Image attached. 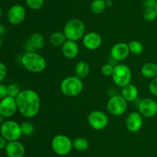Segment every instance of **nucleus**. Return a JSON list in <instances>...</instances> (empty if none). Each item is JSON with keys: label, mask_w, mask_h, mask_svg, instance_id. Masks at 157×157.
<instances>
[{"label": "nucleus", "mask_w": 157, "mask_h": 157, "mask_svg": "<svg viewBox=\"0 0 157 157\" xmlns=\"http://www.w3.org/2000/svg\"><path fill=\"white\" fill-rule=\"evenodd\" d=\"M157 0H144L143 5L144 8H155L156 6Z\"/></svg>", "instance_id": "nucleus-33"}, {"label": "nucleus", "mask_w": 157, "mask_h": 157, "mask_svg": "<svg viewBox=\"0 0 157 157\" xmlns=\"http://www.w3.org/2000/svg\"><path fill=\"white\" fill-rule=\"evenodd\" d=\"M128 43L127 42H117L113 45L110 51V57L113 60L116 62H121L126 59L130 55Z\"/></svg>", "instance_id": "nucleus-14"}, {"label": "nucleus", "mask_w": 157, "mask_h": 157, "mask_svg": "<svg viewBox=\"0 0 157 157\" xmlns=\"http://www.w3.org/2000/svg\"><path fill=\"white\" fill-rule=\"evenodd\" d=\"M2 36H0V49L2 47Z\"/></svg>", "instance_id": "nucleus-41"}, {"label": "nucleus", "mask_w": 157, "mask_h": 157, "mask_svg": "<svg viewBox=\"0 0 157 157\" xmlns=\"http://www.w3.org/2000/svg\"><path fill=\"white\" fill-rule=\"evenodd\" d=\"M106 107L110 115L120 116L127 110L128 103L121 95H113L108 99Z\"/></svg>", "instance_id": "nucleus-8"}, {"label": "nucleus", "mask_w": 157, "mask_h": 157, "mask_svg": "<svg viewBox=\"0 0 157 157\" xmlns=\"http://www.w3.org/2000/svg\"><path fill=\"white\" fill-rule=\"evenodd\" d=\"M126 127L130 132H137L140 130L144 124V117L139 112H130L126 118Z\"/></svg>", "instance_id": "nucleus-13"}, {"label": "nucleus", "mask_w": 157, "mask_h": 157, "mask_svg": "<svg viewBox=\"0 0 157 157\" xmlns=\"http://www.w3.org/2000/svg\"><path fill=\"white\" fill-rule=\"evenodd\" d=\"M21 63L26 70L33 73L42 72L47 66L44 57L37 52H25L21 56Z\"/></svg>", "instance_id": "nucleus-2"}, {"label": "nucleus", "mask_w": 157, "mask_h": 157, "mask_svg": "<svg viewBox=\"0 0 157 157\" xmlns=\"http://www.w3.org/2000/svg\"><path fill=\"white\" fill-rule=\"evenodd\" d=\"M5 151L8 157H24L25 154L24 145L18 140L8 142Z\"/></svg>", "instance_id": "nucleus-16"}, {"label": "nucleus", "mask_w": 157, "mask_h": 157, "mask_svg": "<svg viewBox=\"0 0 157 157\" xmlns=\"http://www.w3.org/2000/svg\"><path fill=\"white\" fill-rule=\"evenodd\" d=\"M61 52L63 55L68 59H73L78 55L80 48L77 42L67 40L61 46Z\"/></svg>", "instance_id": "nucleus-17"}, {"label": "nucleus", "mask_w": 157, "mask_h": 157, "mask_svg": "<svg viewBox=\"0 0 157 157\" xmlns=\"http://www.w3.org/2000/svg\"><path fill=\"white\" fill-rule=\"evenodd\" d=\"M8 141L4 138L3 136H2L0 135V149H5L6 147V145H7Z\"/></svg>", "instance_id": "nucleus-36"}, {"label": "nucleus", "mask_w": 157, "mask_h": 157, "mask_svg": "<svg viewBox=\"0 0 157 157\" xmlns=\"http://www.w3.org/2000/svg\"><path fill=\"white\" fill-rule=\"evenodd\" d=\"M21 129L22 132V135L26 136H31L35 132V126L31 122L24 121L21 123Z\"/></svg>", "instance_id": "nucleus-26"}, {"label": "nucleus", "mask_w": 157, "mask_h": 157, "mask_svg": "<svg viewBox=\"0 0 157 157\" xmlns=\"http://www.w3.org/2000/svg\"><path fill=\"white\" fill-rule=\"evenodd\" d=\"M29 42L33 46V47L38 50H41L44 48L45 44V40L44 36L39 32H34L29 37Z\"/></svg>", "instance_id": "nucleus-21"}, {"label": "nucleus", "mask_w": 157, "mask_h": 157, "mask_svg": "<svg viewBox=\"0 0 157 157\" xmlns=\"http://www.w3.org/2000/svg\"><path fill=\"white\" fill-rule=\"evenodd\" d=\"M140 72L147 78H153L157 76V64L154 62H147L142 66Z\"/></svg>", "instance_id": "nucleus-19"}, {"label": "nucleus", "mask_w": 157, "mask_h": 157, "mask_svg": "<svg viewBox=\"0 0 157 157\" xmlns=\"http://www.w3.org/2000/svg\"><path fill=\"white\" fill-rule=\"evenodd\" d=\"M107 8L106 1L104 0H93L90 5V11L94 14H101Z\"/></svg>", "instance_id": "nucleus-24"}, {"label": "nucleus", "mask_w": 157, "mask_h": 157, "mask_svg": "<svg viewBox=\"0 0 157 157\" xmlns=\"http://www.w3.org/2000/svg\"><path fill=\"white\" fill-rule=\"evenodd\" d=\"M121 95L125 99L127 103H131V102L135 101L138 98L139 91H138L137 87L134 84L130 83L122 88Z\"/></svg>", "instance_id": "nucleus-18"}, {"label": "nucleus", "mask_w": 157, "mask_h": 157, "mask_svg": "<svg viewBox=\"0 0 157 157\" xmlns=\"http://www.w3.org/2000/svg\"><path fill=\"white\" fill-rule=\"evenodd\" d=\"M144 18L147 22H153L157 18V12L155 8H145L143 13Z\"/></svg>", "instance_id": "nucleus-27"}, {"label": "nucleus", "mask_w": 157, "mask_h": 157, "mask_svg": "<svg viewBox=\"0 0 157 157\" xmlns=\"http://www.w3.org/2000/svg\"><path fill=\"white\" fill-rule=\"evenodd\" d=\"M87 123L94 130H104L109 124L108 115L101 110H93L87 116Z\"/></svg>", "instance_id": "nucleus-9"}, {"label": "nucleus", "mask_w": 157, "mask_h": 157, "mask_svg": "<svg viewBox=\"0 0 157 157\" xmlns=\"http://www.w3.org/2000/svg\"><path fill=\"white\" fill-rule=\"evenodd\" d=\"M86 27L84 22L79 18H71L64 25L63 32L67 40L77 42L85 35Z\"/></svg>", "instance_id": "nucleus-4"}, {"label": "nucleus", "mask_w": 157, "mask_h": 157, "mask_svg": "<svg viewBox=\"0 0 157 157\" xmlns=\"http://www.w3.org/2000/svg\"><path fill=\"white\" fill-rule=\"evenodd\" d=\"M106 4H107V7H111L113 5V2L112 0H108V1H106Z\"/></svg>", "instance_id": "nucleus-38"}, {"label": "nucleus", "mask_w": 157, "mask_h": 157, "mask_svg": "<svg viewBox=\"0 0 157 157\" xmlns=\"http://www.w3.org/2000/svg\"><path fill=\"white\" fill-rule=\"evenodd\" d=\"M6 75H7V67L2 62H0V83H2V82L5 79Z\"/></svg>", "instance_id": "nucleus-32"}, {"label": "nucleus", "mask_w": 157, "mask_h": 157, "mask_svg": "<svg viewBox=\"0 0 157 157\" xmlns=\"http://www.w3.org/2000/svg\"><path fill=\"white\" fill-rule=\"evenodd\" d=\"M25 4L32 10H39L44 6V0H25Z\"/></svg>", "instance_id": "nucleus-28"}, {"label": "nucleus", "mask_w": 157, "mask_h": 157, "mask_svg": "<svg viewBox=\"0 0 157 157\" xmlns=\"http://www.w3.org/2000/svg\"><path fill=\"white\" fill-rule=\"evenodd\" d=\"M113 83L118 87L123 88L130 84L132 78V72L127 65L121 63L114 66L111 75Z\"/></svg>", "instance_id": "nucleus-7"}, {"label": "nucleus", "mask_w": 157, "mask_h": 157, "mask_svg": "<svg viewBox=\"0 0 157 157\" xmlns=\"http://www.w3.org/2000/svg\"><path fill=\"white\" fill-rule=\"evenodd\" d=\"M84 89V83L81 78L76 75H71L64 78L60 83V90L67 97H75L81 93Z\"/></svg>", "instance_id": "nucleus-3"}, {"label": "nucleus", "mask_w": 157, "mask_h": 157, "mask_svg": "<svg viewBox=\"0 0 157 157\" xmlns=\"http://www.w3.org/2000/svg\"><path fill=\"white\" fill-rule=\"evenodd\" d=\"M18 111L25 118L36 116L41 108V99L36 91L33 89H24L15 98Z\"/></svg>", "instance_id": "nucleus-1"}, {"label": "nucleus", "mask_w": 157, "mask_h": 157, "mask_svg": "<svg viewBox=\"0 0 157 157\" xmlns=\"http://www.w3.org/2000/svg\"><path fill=\"white\" fill-rule=\"evenodd\" d=\"M6 27H5L2 24H1V23H0V36H2V35H4L5 33H6Z\"/></svg>", "instance_id": "nucleus-37"}, {"label": "nucleus", "mask_w": 157, "mask_h": 157, "mask_svg": "<svg viewBox=\"0 0 157 157\" xmlns=\"http://www.w3.org/2000/svg\"><path fill=\"white\" fill-rule=\"evenodd\" d=\"M113 69H114V66L113 65L110 64V63H106V64L103 65L101 67V73L105 76H111L113 74Z\"/></svg>", "instance_id": "nucleus-30"}, {"label": "nucleus", "mask_w": 157, "mask_h": 157, "mask_svg": "<svg viewBox=\"0 0 157 157\" xmlns=\"http://www.w3.org/2000/svg\"><path fill=\"white\" fill-rule=\"evenodd\" d=\"M50 43L55 47H61L67 41L66 36L63 32H55L50 35L49 38Z\"/></svg>", "instance_id": "nucleus-22"}, {"label": "nucleus", "mask_w": 157, "mask_h": 157, "mask_svg": "<svg viewBox=\"0 0 157 157\" xmlns=\"http://www.w3.org/2000/svg\"><path fill=\"white\" fill-rule=\"evenodd\" d=\"M149 90L152 95L157 96V76L152 78L149 85Z\"/></svg>", "instance_id": "nucleus-31"}, {"label": "nucleus", "mask_w": 157, "mask_h": 157, "mask_svg": "<svg viewBox=\"0 0 157 157\" xmlns=\"http://www.w3.org/2000/svg\"><path fill=\"white\" fill-rule=\"evenodd\" d=\"M138 112L145 118H152L157 114V102L152 98L143 99L138 104Z\"/></svg>", "instance_id": "nucleus-11"}, {"label": "nucleus", "mask_w": 157, "mask_h": 157, "mask_svg": "<svg viewBox=\"0 0 157 157\" xmlns=\"http://www.w3.org/2000/svg\"><path fill=\"white\" fill-rule=\"evenodd\" d=\"M2 119H3V117L1 115H0V125H1L2 123H3V122H2Z\"/></svg>", "instance_id": "nucleus-40"}, {"label": "nucleus", "mask_w": 157, "mask_h": 157, "mask_svg": "<svg viewBox=\"0 0 157 157\" xmlns=\"http://www.w3.org/2000/svg\"><path fill=\"white\" fill-rule=\"evenodd\" d=\"M18 111L16 100L15 98L9 96L0 100V115L6 119L13 116Z\"/></svg>", "instance_id": "nucleus-10"}, {"label": "nucleus", "mask_w": 157, "mask_h": 157, "mask_svg": "<svg viewBox=\"0 0 157 157\" xmlns=\"http://www.w3.org/2000/svg\"><path fill=\"white\" fill-rule=\"evenodd\" d=\"M129 49L130 53L135 55H140L143 53L144 50V46L141 42L138 40H131L128 42Z\"/></svg>", "instance_id": "nucleus-25"}, {"label": "nucleus", "mask_w": 157, "mask_h": 157, "mask_svg": "<svg viewBox=\"0 0 157 157\" xmlns=\"http://www.w3.org/2000/svg\"><path fill=\"white\" fill-rule=\"evenodd\" d=\"M75 75L78 78L81 79L85 78L90 72V65L85 61H79L75 65Z\"/></svg>", "instance_id": "nucleus-20"}, {"label": "nucleus", "mask_w": 157, "mask_h": 157, "mask_svg": "<svg viewBox=\"0 0 157 157\" xmlns=\"http://www.w3.org/2000/svg\"><path fill=\"white\" fill-rule=\"evenodd\" d=\"M102 37L96 32H90L86 33L82 38L84 47L90 51L97 50L102 45Z\"/></svg>", "instance_id": "nucleus-15"}, {"label": "nucleus", "mask_w": 157, "mask_h": 157, "mask_svg": "<svg viewBox=\"0 0 157 157\" xmlns=\"http://www.w3.org/2000/svg\"><path fill=\"white\" fill-rule=\"evenodd\" d=\"M73 148L79 152H84L89 148V142L84 137H77L72 140Z\"/></svg>", "instance_id": "nucleus-23"}, {"label": "nucleus", "mask_w": 157, "mask_h": 157, "mask_svg": "<svg viewBox=\"0 0 157 157\" xmlns=\"http://www.w3.org/2000/svg\"><path fill=\"white\" fill-rule=\"evenodd\" d=\"M155 9H156V12H157V3H156V7H155Z\"/></svg>", "instance_id": "nucleus-42"}, {"label": "nucleus", "mask_w": 157, "mask_h": 157, "mask_svg": "<svg viewBox=\"0 0 157 157\" xmlns=\"http://www.w3.org/2000/svg\"><path fill=\"white\" fill-rule=\"evenodd\" d=\"M8 95L7 93V86L6 85L0 83V100Z\"/></svg>", "instance_id": "nucleus-34"}, {"label": "nucleus", "mask_w": 157, "mask_h": 157, "mask_svg": "<svg viewBox=\"0 0 157 157\" xmlns=\"http://www.w3.org/2000/svg\"><path fill=\"white\" fill-rule=\"evenodd\" d=\"M26 16V10L21 5L15 4L11 6L8 12V21L12 26L21 24Z\"/></svg>", "instance_id": "nucleus-12"}, {"label": "nucleus", "mask_w": 157, "mask_h": 157, "mask_svg": "<svg viewBox=\"0 0 157 157\" xmlns=\"http://www.w3.org/2000/svg\"><path fill=\"white\" fill-rule=\"evenodd\" d=\"M51 146L53 152L61 156L67 155L73 149L72 140L64 134H58L55 135L52 140Z\"/></svg>", "instance_id": "nucleus-6"}, {"label": "nucleus", "mask_w": 157, "mask_h": 157, "mask_svg": "<svg viewBox=\"0 0 157 157\" xmlns=\"http://www.w3.org/2000/svg\"><path fill=\"white\" fill-rule=\"evenodd\" d=\"M104 1H108V0H104Z\"/></svg>", "instance_id": "nucleus-43"}, {"label": "nucleus", "mask_w": 157, "mask_h": 157, "mask_svg": "<svg viewBox=\"0 0 157 157\" xmlns=\"http://www.w3.org/2000/svg\"><path fill=\"white\" fill-rule=\"evenodd\" d=\"M25 52H37L36 49L33 47L31 42H29V40L26 41V42L25 43Z\"/></svg>", "instance_id": "nucleus-35"}, {"label": "nucleus", "mask_w": 157, "mask_h": 157, "mask_svg": "<svg viewBox=\"0 0 157 157\" xmlns=\"http://www.w3.org/2000/svg\"><path fill=\"white\" fill-rule=\"evenodd\" d=\"M2 14H3L2 9L1 7H0V18H1L2 17Z\"/></svg>", "instance_id": "nucleus-39"}, {"label": "nucleus", "mask_w": 157, "mask_h": 157, "mask_svg": "<svg viewBox=\"0 0 157 157\" xmlns=\"http://www.w3.org/2000/svg\"><path fill=\"white\" fill-rule=\"evenodd\" d=\"M0 134L8 142L17 141L22 135L21 124L14 120H6L0 125Z\"/></svg>", "instance_id": "nucleus-5"}, {"label": "nucleus", "mask_w": 157, "mask_h": 157, "mask_svg": "<svg viewBox=\"0 0 157 157\" xmlns=\"http://www.w3.org/2000/svg\"><path fill=\"white\" fill-rule=\"evenodd\" d=\"M21 90L18 85L16 84H10L7 86V93L8 95L12 98H16L20 93Z\"/></svg>", "instance_id": "nucleus-29"}]
</instances>
